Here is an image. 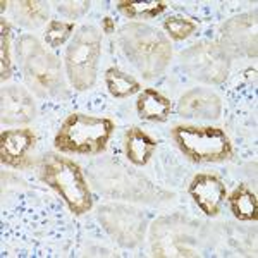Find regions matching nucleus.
Masks as SVG:
<instances>
[{
    "label": "nucleus",
    "mask_w": 258,
    "mask_h": 258,
    "mask_svg": "<svg viewBox=\"0 0 258 258\" xmlns=\"http://www.w3.org/2000/svg\"><path fill=\"white\" fill-rule=\"evenodd\" d=\"M36 136L31 129H7L0 136V160L16 169L31 165L28 152L35 147Z\"/></svg>",
    "instance_id": "9"
},
{
    "label": "nucleus",
    "mask_w": 258,
    "mask_h": 258,
    "mask_svg": "<svg viewBox=\"0 0 258 258\" xmlns=\"http://www.w3.org/2000/svg\"><path fill=\"white\" fill-rule=\"evenodd\" d=\"M164 28L170 38L181 41L193 35L195 30H197V24L188 18H182V16H170L164 21Z\"/></svg>",
    "instance_id": "18"
},
{
    "label": "nucleus",
    "mask_w": 258,
    "mask_h": 258,
    "mask_svg": "<svg viewBox=\"0 0 258 258\" xmlns=\"http://www.w3.org/2000/svg\"><path fill=\"white\" fill-rule=\"evenodd\" d=\"M229 207L236 219L256 220L258 198L246 184H239L229 197Z\"/></svg>",
    "instance_id": "14"
},
{
    "label": "nucleus",
    "mask_w": 258,
    "mask_h": 258,
    "mask_svg": "<svg viewBox=\"0 0 258 258\" xmlns=\"http://www.w3.org/2000/svg\"><path fill=\"white\" fill-rule=\"evenodd\" d=\"M11 26L2 21V48H0V60H2V68H0V73H2V81L9 80L12 76V64H11Z\"/></svg>",
    "instance_id": "19"
},
{
    "label": "nucleus",
    "mask_w": 258,
    "mask_h": 258,
    "mask_svg": "<svg viewBox=\"0 0 258 258\" xmlns=\"http://www.w3.org/2000/svg\"><path fill=\"white\" fill-rule=\"evenodd\" d=\"M167 9L165 2H157V0H135V2H119V11L124 12L127 18H143V19H152L160 16L162 12Z\"/></svg>",
    "instance_id": "16"
},
{
    "label": "nucleus",
    "mask_w": 258,
    "mask_h": 258,
    "mask_svg": "<svg viewBox=\"0 0 258 258\" xmlns=\"http://www.w3.org/2000/svg\"><path fill=\"white\" fill-rule=\"evenodd\" d=\"M105 83H107V88H109V93L115 98H127L141 90L140 83L133 76L124 73V71H120L119 68L107 69Z\"/></svg>",
    "instance_id": "15"
},
{
    "label": "nucleus",
    "mask_w": 258,
    "mask_h": 258,
    "mask_svg": "<svg viewBox=\"0 0 258 258\" xmlns=\"http://www.w3.org/2000/svg\"><path fill=\"white\" fill-rule=\"evenodd\" d=\"M41 179L60 195L73 214L83 215L93 205L88 182L76 162L48 153L41 164Z\"/></svg>",
    "instance_id": "3"
},
{
    "label": "nucleus",
    "mask_w": 258,
    "mask_h": 258,
    "mask_svg": "<svg viewBox=\"0 0 258 258\" xmlns=\"http://www.w3.org/2000/svg\"><path fill=\"white\" fill-rule=\"evenodd\" d=\"M114 122L107 117L86 114H71L57 131L53 145L62 153L97 155L109 143Z\"/></svg>",
    "instance_id": "2"
},
{
    "label": "nucleus",
    "mask_w": 258,
    "mask_h": 258,
    "mask_svg": "<svg viewBox=\"0 0 258 258\" xmlns=\"http://www.w3.org/2000/svg\"><path fill=\"white\" fill-rule=\"evenodd\" d=\"M102 31L105 33V35H112V33H115V23L112 18H103L102 19Z\"/></svg>",
    "instance_id": "21"
},
{
    "label": "nucleus",
    "mask_w": 258,
    "mask_h": 258,
    "mask_svg": "<svg viewBox=\"0 0 258 258\" xmlns=\"http://www.w3.org/2000/svg\"><path fill=\"white\" fill-rule=\"evenodd\" d=\"M73 31H74V23L52 19L47 26V31H45V41H47L50 47L57 48L69 40V36L73 35Z\"/></svg>",
    "instance_id": "17"
},
{
    "label": "nucleus",
    "mask_w": 258,
    "mask_h": 258,
    "mask_svg": "<svg viewBox=\"0 0 258 258\" xmlns=\"http://www.w3.org/2000/svg\"><path fill=\"white\" fill-rule=\"evenodd\" d=\"M35 117L31 95L19 86H7L2 91V120L6 124L30 122Z\"/></svg>",
    "instance_id": "10"
},
{
    "label": "nucleus",
    "mask_w": 258,
    "mask_h": 258,
    "mask_svg": "<svg viewBox=\"0 0 258 258\" xmlns=\"http://www.w3.org/2000/svg\"><path fill=\"white\" fill-rule=\"evenodd\" d=\"M172 138L177 148L193 162H224L232 157V143L220 127L176 126Z\"/></svg>",
    "instance_id": "4"
},
{
    "label": "nucleus",
    "mask_w": 258,
    "mask_h": 258,
    "mask_svg": "<svg viewBox=\"0 0 258 258\" xmlns=\"http://www.w3.org/2000/svg\"><path fill=\"white\" fill-rule=\"evenodd\" d=\"M136 110H138L141 119L152 120V122H164L170 115L172 105H170V100L167 97H164L157 90L147 88L138 95Z\"/></svg>",
    "instance_id": "12"
},
{
    "label": "nucleus",
    "mask_w": 258,
    "mask_h": 258,
    "mask_svg": "<svg viewBox=\"0 0 258 258\" xmlns=\"http://www.w3.org/2000/svg\"><path fill=\"white\" fill-rule=\"evenodd\" d=\"M182 68L193 78L207 83H220L227 76V55L217 45L200 43L182 53Z\"/></svg>",
    "instance_id": "7"
},
{
    "label": "nucleus",
    "mask_w": 258,
    "mask_h": 258,
    "mask_svg": "<svg viewBox=\"0 0 258 258\" xmlns=\"http://www.w3.org/2000/svg\"><path fill=\"white\" fill-rule=\"evenodd\" d=\"M157 141L140 127H131L126 133V157L131 164L145 165L152 159Z\"/></svg>",
    "instance_id": "13"
},
{
    "label": "nucleus",
    "mask_w": 258,
    "mask_h": 258,
    "mask_svg": "<svg viewBox=\"0 0 258 258\" xmlns=\"http://www.w3.org/2000/svg\"><path fill=\"white\" fill-rule=\"evenodd\" d=\"M189 195L200 210L209 217H215L226 202L227 191L222 181L209 172L197 174L189 184Z\"/></svg>",
    "instance_id": "8"
},
{
    "label": "nucleus",
    "mask_w": 258,
    "mask_h": 258,
    "mask_svg": "<svg viewBox=\"0 0 258 258\" xmlns=\"http://www.w3.org/2000/svg\"><path fill=\"white\" fill-rule=\"evenodd\" d=\"M18 53L23 59V68L28 81L35 86L36 91L43 93H55L62 88L60 66L53 55L45 50L31 36H23L18 41Z\"/></svg>",
    "instance_id": "6"
},
{
    "label": "nucleus",
    "mask_w": 258,
    "mask_h": 258,
    "mask_svg": "<svg viewBox=\"0 0 258 258\" xmlns=\"http://www.w3.org/2000/svg\"><path fill=\"white\" fill-rule=\"evenodd\" d=\"M220 110H222L220 98L205 88H195L188 91L179 102V114L182 117L217 119Z\"/></svg>",
    "instance_id": "11"
},
{
    "label": "nucleus",
    "mask_w": 258,
    "mask_h": 258,
    "mask_svg": "<svg viewBox=\"0 0 258 258\" xmlns=\"http://www.w3.org/2000/svg\"><path fill=\"white\" fill-rule=\"evenodd\" d=\"M102 41L93 26H83L66 50V69L71 85L76 90H88L97 80V68Z\"/></svg>",
    "instance_id": "5"
},
{
    "label": "nucleus",
    "mask_w": 258,
    "mask_h": 258,
    "mask_svg": "<svg viewBox=\"0 0 258 258\" xmlns=\"http://www.w3.org/2000/svg\"><path fill=\"white\" fill-rule=\"evenodd\" d=\"M19 6L26 12V18L33 19L35 23H41L48 16V9L43 2H21Z\"/></svg>",
    "instance_id": "20"
},
{
    "label": "nucleus",
    "mask_w": 258,
    "mask_h": 258,
    "mask_svg": "<svg viewBox=\"0 0 258 258\" xmlns=\"http://www.w3.org/2000/svg\"><path fill=\"white\" fill-rule=\"evenodd\" d=\"M120 45L145 78H157L167 68L172 50L162 33L147 24H127L120 31Z\"/></svg>",
    "instance_id": "1"
}]
</instances>
